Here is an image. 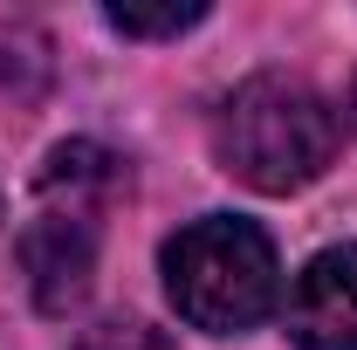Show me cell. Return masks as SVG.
Returning a JSON list of instances; mask_svg holds the SVG:
<instances>
[{"label": "cell", "mask_w": 357, "mask_h": 350, "mask_svg": "<svg viewBox=\"0 0 357 350\" xmlns=\"http://www.w3.org/2000/svg\"><path fill=\"white\" fill-rule=\"evenodd\" d=\"M213 158L255 192H296L337 158V110L303 76H248L213 117Z\"/></svg>", "instance_id": "obj_1"}, {"label": "cell", "mask_w": 357, "mask_h": 350, "mask_svg": "<svg viewBox=\"0 0 357 350\" xmlns=\"http://www.w3.org/2000/svg\"><path fill=\"white\" fill-rule=\"evenodd\" d=\"M275 289H282L275 241L241 213H206L165 241V296L192 330L213 337L255 330L275 309Z\"/></svg>", "instance_id": "obj_2"}, {"label": "cell", "mask_w": 357, "mask_h": 350, "mask_svg": "<svg viewBox=\"0 0 357 350\" xmlns=\"http://www.w3.org/2000/svg\"><path fill=\"white\" fill-rule=\"evenodd\" d=\"M96 227L103 213H83V206H48L28 220V234H21V268H28V282H35V303L48 316H62V309H76L89 296V275H96Z\"/></svg>", "instance_id": "obj_3"}, {"label": "cell", "mask_w": 357, "mask_h": 350, "mask_svg": "<svg viewBox=\"0 0 357 350\" xmlns=\"http://www.w3.org/2000/svg\"><path fill=\"white\" fill-rule=\"evenodd\" d=\"M296 350H357V248H323L289 289Z\"/></svg>", "instance_id": "obj_4"}, {"label": "cell", "mask_w": 357, "mask_h": 350, "mask_svg": "<svg viewBox=\"0 0 357 350\" xmlns=\"http://www.w3.org/2000/svg\"><path fill=\"white\" fill-rule=\"evenodd\" d=\"M76 350H172L151 323H137V316H103V323H89Z\"/></svg>", "instance_id": "obj_5"}, {"label": "cell", "mask_w": 357, "mask_h": 350, "mask_svg": "<svg viewBox=\"0 0 357 350\" xmlns=\"http://www.w3.org/2000/svg\"><path fill=\"white\" fill-rule=\"evenodd\" d=\"M103 21H110L117 35H144V42H151V35H185L192 21H206V7H158V14H144V7H110Z\"/></svg>", "instance_id": "obj_6"}, {"label": "cell", "mask_w": 357, "mask_h": 350, "mask_svg": "<svg viewBox=\"0 0 357 350\" xmlns=\"http://www.w3.org/2000/svg\"><path fill=\"white\" fill-rule=\"evenodd\" d=\"M351 103H357V96H351Z\"/></svg>", "instance_id": "obj_7"}]
</instances>
